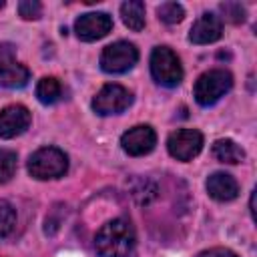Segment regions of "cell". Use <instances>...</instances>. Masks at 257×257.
<instances>
[{"instance_id":"obj_1","label":"cell","mask_w":257,"mask_h":257,"mask_svg":"<svg viewBox=\"0 0 257 257\" xmlns=\"http://www.w3.org/2000/svg\"><path fill=\"white\" fill-rule=\"evenodd\" d=\"M94 249L100 257H133L137 249V231L124 217L110 219L94 235Z\"/></svg>"},{"instance_id":"obj_2","label":"cell","mask_w":257,"mask_h":257,"mask_svg":"<svg viewBox=\"0 0 257 257\" xmlns=\"http://www.w3.org/2000/svg\"><path fill=\"white\" fill-rule=\"evenodd\" d=\"M68 171V157L58 147H42L28 159V173L38 181L60 179Z\"/></svg>"},{"instance_id":"obj_3","label":"cell","mask_w":257,"mask_h":257,"mask_svg":"<svg viewBox=\"0 0 257 257\" xmlns=\"http://www.w3.org/2000/svg\"><path fill=\"white\" fill-rule=\"evenodd\" d=\"M233 86V76L229 70L225 68H213L203 72L193 88V96L197 100V104L201 106H213L215 102H219Z\"/></svg>"},{"instance_id":"obj_4","label":"cell","mask_w":257,"mask_h":257,"mask_svg":"<svg viewBox=\"0 0 257 257\" xmlns=\"http://www.w3.org/2000/svg\"><path fill=\"white\" fill-rule=\"evenodd\" d=\"M151 74L157 84L173 88L183 80V66L179 56L169 46H157L151 52Z\"/></svg>"},{"instance_id":"obj_5","label":"cell","mask_w":257,"mask_h":257,"mask_svg":"<svg viewBox=\"0 0 257 257\" xmlns=\"http://www.w3.org/2000/svg\"><path fill=\"white\" fill-rule=\"evenodd\" d=\"M139 60V50L133 42L116 40L102 48L100 52V68L108 74H122L131 70Z\"/></svg>"},{"instance_id":"obj_6","label":"cell","mask_w":257,"mask_h":257,"mask_svg":"<svg viewBox=\"0 0 257 257\" xmlns=\"http://www.w3.org/2000/svg\"><path fill=\"white\" fill-rule=\"evenodd\" d=\"M133 104V92L122 84H104L92 98V110L100 116L120 114Z\"/></svg>"},{"instance_id":"obj_7","label":"cell","mask_w":257,"mask_h":257,"mask_svg":"<svg viewBox=\"0 0 257 257\" xmlns=\"http://www.w3.org/2000/svg\"><path fill=\"white\" fill-rule=\"evenodd\" d=\"M30 80V70L18 62L16 48L8 42L0 44V88H22Z\"/></svg>"},{"instance_id":"obj_8","label":"cell","mask_w":257,"mask_h":257,"mask_svg":"<svg viewBox=\"0 0 257 257\" xmlns=\"http://www.w3.org/2000/svg\"><path fill=\"white\" fill-rule=\"evenodd\" d=\"M203 149V135L197 128H179L169 135L167 151L177 161H193Z\"/></svg>"},{"instance_id":"obj_9","label":"cell","mask_w":257,"mask_h":257,"mask_svg":"<svg viewBox=\"0 0 257 257\" xmlns=\"http://www.w3.org/2000/svg\"><path fill=\"white\" fill-rule=\"evenodd\" d=\"M112 30V18L106 12H86L74 20V32L82 42H94Z\"/></svg>"},{"instance_id":"obj_10","label":"cell","mask_w":257,"mask_h":257,"mask_svg":"<svg viewBox=\"0 0 257 257\" xmlns=\"http://www.w3.org/2000/svg\"><path fill=\"white\" fill-rule=\"evenodd\" d=\"M157 145V133L149 124H137L122 133L120 137V147L126 155L131 157H143L149 155Z\"/></svg>"},{"instance_id":"obj_11","label":"cell","mask_w":257,"mask_h":257,"mask_svg":"<svg viewBox=\"0 0 257 257\" xmlns=\"http://www.w3.org/2000/svg\"><path fill=\"white\" fill-rule=\"evenodd\" d=\"M32 114L24 104H8L0 110V139H16L28 131Z\"/></svg>"},{"instance_id":"obj_12","label":"cell","mask_w":257,"mask_h":257,"mask_svg":"<svg viewBox=\"0 0 257 257\" xmlns=\"http://www.w3.org/2000/svg\"><path fill=\"white\" fill-rule=\"evenodd\" d=\"M221 34H223V22H221V18L217 14H213V12H205L191 26L189 40L193 44H211V42L219 40Z\"/></svg>"},{"instance_id":"obj_13","label":"cell","mask_w":257,"mask_h":257,"mask_svg":"<svg viewBox=\"0 0 257 257\" xmlns=\"http://www.w3.org/2000/svg\"><path fill=\"white\" fill-rule=\"evenodd\" d=\"M205 187H207L209 197L215 199V201H219V203L233 201L239 195V183L229 173H223V171H217V173L209 175Z\"/></svg>"},{"instance_id":"obj_14","label":"cell","mask_w":257,"mask_h":257,"mask_svg":"<svg viewBox=\"0 0 257 257\" xmlns=\"http://www.w3.org/2000/svg\"><path fill=\"white\" fill-rule=\"evenodd\" d=\"M213 157L219 163L227 165H237L245 159V151L233 141V139H219L213 143Z\"/></svg>"},{"instance_id":"obj_15","label":"cell","mask_w":257,"mask_h":257,"mask_svg":"<svg viewBox=\"0 0 257 257\" xmlns=\"http://www.w3.org/2000/svg\"><path fill=\"white\" fill-rule=\"evenodd\" d=\"M120 18L126 28L139 32L145 28V4L141 0H126L120 4Z\"/></svg>"},{"instance_id":"obj_16","label":"cell","mask_w":257,"mask_h":257,"mask_svg":"<svg viewBox=\"0 0 257 257\" xmlns=\"http://www.w3.org/2000/svg\"><path fill=\"white\" fill-rule=\"evenodd\" d=\"M62 94H64V88H62L60 80L54 76H44L36 84V98L42 104H54L62 98Z\"/></svg>"},{"instance_id":"obj_17","label":"cell","mask_w":257,"mask_h":257,"mask_svg":"<svg viewBox=\"0 0 257 257\" xmlns=\"http://www.w3.org/2000/svg\"><path fill=\"white\" fill-rule=\"evenodd\" d=\"M18 167V157L10 149H0V185L8 183L16 175Z\"/></svg>"},{"instance_id":"obj_18","label":"cell","mask_w":257,"mask_h":257,"mask_svg":"<svg viewBox=\"0 0 257 257\" xmlns=\"http://www.w3.org/2000/svg\"><path fill=\"white\" fill-rule=\"evenodd\" d=\"M157 14H159V20L165 24H179L185 18V8L179 2H163L157 8Z\"/></svg>"},{"instance_id":"obj_19","label":"cell","mask_w":257,"mask_h":257,"mask_svg":"<svg viewBox=\"0 0 257 257\" xmlns=\"http://www.w3.org/2000/svg\"><path fill=\"white\" fill-rule=\"evenodd\" d=\"M14 225H16V211H14V207L8 201L0 199V239L10 235Z\"/></svg>"},{"instance_id":"obj_20","label":"cell","mask_w":257,"mask_h":257,"mask_svg":"<svg viewBox=\"0 0 257 257\" xmlns=\"http://www.w3.org/2000/svg\"><path fill=\"white\" fill-rule=\"evenodd\" d=\"M18 14L24 20H36L42 14V4L38 0H22L18 4Z\"/></svg>"},{"instance_id":"obj_21","label":"cell","mask_w":257,"mask_h":257,"mask_svg":"<svg viewBox=\"0 0 257 257\" xmlns=\"http://www.w3.org/2000/svg\"><path fill=\"white\" fill-rule=\"evenodd\" d=\"M219 8L225 14V20H229V22H235L237 24V22H243L245 20V8L241 4H237V2H225Z\"/></svg>"},{"instance_id":"obj_22","label":"cell","mask_w":257,"mask_h":257,"mask_svg":"<svg viewBox=\"0 0 257 257\" xmlns=\"http://www.w3.org/2000/svg\"><path fill=\"white\" fill-rule=\"evenodd\" d=\"M197 257H239L237 253H233L227 247H213V249H205L201 251Z\"/></svg>"},{"instance_id":"obj_23","label":"cell","mask_w":257,"mask_h":257,"mask_svg":"<svg viewBox=\"0 0 257 257\" xmlns=\"http://www.w3.org/2000/svg\"><path fill=\"white\" fill-rule=\"evenodd\" d=\"M2 6H4V2H2V0H0V8H2Z\"/></svg>"}]
</instances>
